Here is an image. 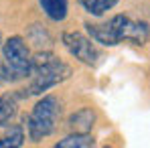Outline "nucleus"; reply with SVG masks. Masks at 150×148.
<instances>
[{"mask_svg": "<svg viewBox=\"0 0 150 148\" xmlns=\"http://www.w3.org/2000/svg\"><path fill=\"white\" fill-rule=\"evenodd\" d=\"M71 67L63 61H59L55 55H51L49 51H39L33 57V71H30V83L28 87L23 89L25 93H21V98L28 96H43L45 91H49L51 87L63 83L65 79H69Z\"/></svg>", "mask_w": 150, "mask_h": 148, "instance_id": "f257e3e1", "label": "nucleus"}, {"mask_svg": "<svg viewBox=\"0 0 150 148\" xmlns=\"http://www.w3.org/2000/svg\"><path fill=\"white\" fill-rule=\"evenodd\" d=\"M69 130L71 132H77V134H89L91 128L96 126V112L91 108H81L71 114L69 118Z\"/></svg>", "mask_w": 150, "mask_h": 148, "instance_id": "423d86ee", "label": "nucleus"}, {"mask_svg": "<svg viewBox=\"0 0 150 148\" xmlns=\"http://www.w3.org/2000/svg\"><path fill=\"white\" fill-rule=\"evenodd\" d=\"M18 98L21 96H16V93H4V96H0V128L6 126L14 118L16 108H18Z\"/></svg>", "mask_w": 150, "mask_h": 148, "instance_id": "6e6552de", "label": "nucleus"}, {"mask_svg": "<svg viewBox=\"0 0 150 148\" xmlns=\"http://www.w3.org/2000/svg\"><path fill=\"white\" fill-rule=\"evenodd\" d=\"M93 144H96V140L89 134H77V132H73L71 136L59 140L55 144V148H89Z\"/></svg>", "mask_w": 150, "mask_h": 148, "instance_id": "9b49d317", "label": "nucleus"}, {"mask_svg": "<svg viewBox=\"0 0 150 148\" xmlns=\"http://www.w3.org/2000/svg\"><path fill=\"white\" fill-rule=\"evenodd\" d=\"M132 21L124 14L112 16L108 23H85L87 35L93 39V43H100L103 47H116L122 41H128V30Z\"/></svg>", "mask_w": 150, "mask_h": 148, "instance_id": "20e7f679", "label": "nucleus"}, {"mask_svg": "<svg viewBox=\"0 0 150 148\" xmlns=\"http://www.w3.org/2000/svg\"><path fill=\"white\" fill-rule=\"evenodd\" d=\"M61 43L71 53V57H75L79 63L89 65V67H96L100 63L101 55L98 51V47L93 45L91 37H85L81 33H75V30H67V33L61 35Z\"/></svg>", "mask_w": 150, "mask_h": 148, "instance_id": "39448f33", "label": "nucleus"}, {"mask_svg": "<svg viewBox=\"0 0 150 148\" xmlns=\"http://www.w3.org/2000/svg\"><path fill=\"white\" fill-rule=\"evenodd\" d=\"M4 83V73H2V65H0V85Z\"/></svg>", "mask_w": 150, "mask_h": 148, "instance_id": "4468645a", "label": "nucleus"}, {"mask_svg": "<svg viewBox=\"0 0 150 148\" xmlns=\"http://www.w3.org/2000/svg\"><path fill=\"white\" fill-rule=\"evenodd\" d=\"M81 8L91 16H103L108 10H112L120 0H77Z\"/></svg>", "mask_w": 150, "mask_h": 148, "instance_id": "1a4fd4ad", "label": "nucleus"}, {"mask_svg": "<svg viewBox=\"0 0 150 148\" xmlns=\"http://www.w3.org/2000/svg\"><path fill=\"white\" fill-rule=\"evenodd\" d=\"M61 116V103L55 96H43L35 103L26 118V132L33 142H41L43 138L51 136L57 128Z\"/></svg>", "mask_w": 150, "mask_h": 148, "instance_id": "7ed1b4c3", "label": "nucleus"}, {"mask_svg": "<svg viewBox=\"0 0 150 148\" xmlns=\"http://www.w3.org/2000/svg\"><path fill=\"white\" fill-rule=\"evenodd\" d=\"M28 39H30V43H33L39 51H47L51 47V43H53L51 35L41 25H33L30 28H28Z\"/></svg>", "mask_w": 150, "mask_h": 148, "instance_id": "f8f14e48", "label": "nucleus"}, {"mask_svg": "<svg viewBox=\"0 0 150 148\" xmlns=\"http://www.w3.org/2000/svg\"><path fill=\"white\" fill-rule=\"evenodd\" d=\"M150 37V25L140 21V23H134L130 25V30H128V41L134 43V45H144Z\"/></svg>", "mask_w": 150, "mask_h": 148, "instance_id": "ddd939ff", "label": "nucleus"}, {"mask_svg": "<svg viewBox=\"0 0 150 148\" xmlns=\"http://www.w3.org/2000/svg\"><path fill=\"white\" fill-rule=\"evenodd\" d=\"M39 4L53 23H61L67 18V12H69L67 0H39Z\"/></svg>", "mask_w": 150, "mask_h": 148, "instance_id": "0eeeda50", "label": "nucleus"}, {"mask_svg": "<svg viewBox=\"0 0 150 148\" xmlns=\"http://www.w3.org/2000/svg\"><path fill=\"white\" fill-rule=\"evenodd\" d=\"M2 73L6 83H16L21 79L30 77L33 71V55L26 47L25 39L14 35L4 41L2 45Z\"/></svg>", "mask_w": 150, "mask_h": 148, "instance_id": "f03ea898", "label": "nucleus"}, {"mask_svg": "<svg viewBox=\"0 0 150 148\" xmlns=\"http://www.w3.org/2000/svg\"><path fill=\"white\" fill-rule=\"evenodd\" d=\"M23 144H25V128L21 124H12L0 138V148H18Z\"/></svg>", "mask_w": 150, "mask_h": 148, "instance_id": "9d476101", "label": "nucleus"}, {"mask_svg": "<svg viewBox=\"0 0 150 148\" xmlns=\"http://www.w3.org/2000/svg\"><path fill=\"white\" fill-rule=\"evenodd\" d=\"M0 45H2V35H0Z\"/></svg>", "mask_w": 150, "mask_h": 148, "instance_id": "2eb2a0df", "label": "nucleus"}]
</instances>
